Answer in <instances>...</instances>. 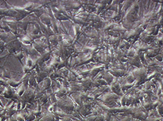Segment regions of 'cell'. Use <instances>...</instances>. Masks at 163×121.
I'll list each match as a JSON object with an SVG mask.
<instances>
[{
    "mask_svg": "<svg viewBox=\"0 0 163 121\" xmlns=\"http://www.w3.org/2000/svg\"><path fill=\"white\" fill-rule=\"evenodd\" d=\"M108 72L112 75L114 77H123V76H126L127 71L123 70V69H114V68H109Z\"/></svg>",
    "mask_w": 163,
    "mask_h": 121,
    "instance_id": "6da1fadb",
    "label": "cell"
},
{
    "mask_svg": "<svg viewBox=\"0 0 163 121\" xmlns=\"http://www.w3.org/2000/svg\"><path fill=\"white\" fill-rule=\"evenodd\" d=\"M118 98H119V96H118L117 95H116V94L108 92L104 94V95H103L100 98V99L104 102H109L111 101V100L117 99Z\"/></svg>",
    "mask_w": 163,
    "mask_h": 121,
    "instance_id": "7a4b0ae2",
    "label": "cell"
},
{
    "mask_svg": "<svg viewBox=\"0 0 163 121\" xmlns=\"http://www.w3.org/2000/svg\"><path fill=\"white\" fill-rule=\"evenodd\" d=\"M15 93H16V91H14L13 88L8 86L5 88L4 91H3V92L2 93V95L5 98H14V95H15Z\"/></svg>",
    "mask_w": 163,
    "mask_h": 121,
    "instance_id": "3957f363",
    "label": "cell"
},
{
    "mask_svg": "<svg viewBox=\"0 0 163 121\" xmlns=\"http://www.w3.org/2000/svg\"><path fill=\"white\" fill-rule=\"evenodd\" d=\"M161 47H154V48H150L148 50H146V54L147 55V57L149 58H155L158 54H159L160 53Z\"/></svg>",
    "mask_w": 163,
    "mask_h": 121,
    "instance_id": "277c9868",
    "label": "cell"
},
{
    "mask_svg": "<svg viewBox=\"0 0 163 121\" xmlns=\"http://www.w3.org/2000/svg\"><path fill=\"white\" fill-rule=\"evenodd\" d=\"M84 35L86 37H89V38H98L100 37V35H99V31L98 30H95V29H89V30H87L86 32H85Z\"/></svg>",
    "mask_w": 163,
    "mask_h": 121,
    "instance_id": "5b68a950",
    "label": "cell"
},
{
    "mask_svg": "<svg viewBox=\"0 0 163 121\" xmlns=\"http://www.w3.org/2000/svg\"><path fill=\"white\" fill-rule=\"evenodd\" d=\"M40 19L41 23H43L44 25H46V26H50V25H51V23H52V18H51L47 14H46V13H44V14L41 17Z\"/></svg>",
    "mask_w": 163,
    "mask_h": 121,
    "instance_id": "8992f818",
    "label": "cell"
},
{
    "mask_svg": "<svg viewBox=\"0 0 163 121\" xmlns=\"http://www.w3.org/2000/svg\"><path fill=\"white\" fill-rule=\"evenodd\" d=\"M6 81H7V83H8V86H9L10 87H12V88H17V87H19L22 84V82H23L22 80L19 81H16V80L13 79V78L7 79Z\"/></svg>",
    "mask_w": 163,
    "mask_h": 121,
    "instance_id": "52a82bcc",
    "label": "cell"
},
{
    "mask_svg": "<svg viewBox=\"0 0 163 121\" xmlns=\"http://www.w3.org/2000/svg\"><path fill=\"white\" fill-rule=\"evenodd\" d=\"M103 78H104L106 81H107L108 84L111 85V82L113 81V80H114V77L111 74V73L109 72L108 71H106L105 72H104V76H103Z\"/></svg>",
    "mask_w": 163,
    "mask_h": 121,
    "instance_id": "ba28073f",
    "label": "cell"
},
{
    "mask_svg": "<svg viewBox=\"0 0 163 121\" xmlns=\"http://www.w3.org/2000/svg\"><path fill=\"white\" fill-rule=\"evenodd\" d=\"M1 69H2V71H1L2 78H6V80L12 78L11 72H10L9 70H8V69H4V68H3V67H1Z\"/></svg>",
    "mask_w": 163,
    "mask_h": 121,
    "instance_id": "9c48e42d",
    "label": "cell"
},
{
    "mask_svg": "<svg viewBox=\"0 0 163 121\" xmlns=\"http://www.w3.org/2000/svg\"><path fill=\"white\" fill-rule=\"evenodd\" d=\"M88 19L91 20V21H95V22L102 21V18H101L99 15H96L95 13H90L88 17Z\"/></svg>",
    "mask_w": 163,
    "mask_h": 121,
    "instance_id": "30bf717a",
    "label": "cell"
},
{
    "mask_svg": "<svg viewBox=\"0 0 163 121\" xmlns=\"http://www.w3.org/2000/svg\"><path fill=\"white\" fill-rule=\"evenodd\" d=\"M121 37H110L109 39L108 40V43L111 44V45H114V44H119V42L121 41Z\"/></svg>",
    "mask_w": 163,
    "mask_h": 121,
    "instance_id": "8fae6325",
    "label": "cell"
},
{
    "mask_svg": "<svg viewBox=\"0 0 163 121\" xmlns=\"http://www.w3.org/2000/svg\"><path fill=\"white\" fill-rule=\"evenodd\" d=\"M49 41L50 42L51 44L54 46H56L58 44H60L59 39H58V35H53L49 37Z\"/></svg>",
    "mask_w": 163,
    "mask_h": 121,
    "instance_id": "7c38bea8",
    "label": "cell"
},
{
    "mask_svg": "<svg viewBox=\"0 0 163 121\" xmlns=\"http://www.w3.org/2000/svg\"><path fill=\"white\" fill-rule=\"evenodd\" d=\"M147 117V114L144 113V111H137L134 114V117L140 119V120H146Z\"/></svg>",
    "mask_w": 163,
    "mask_h": 121,
    "instance_id": "4fadbf2b",
    "label": "cell"
},
{
    "mask_svg": "<svg viewBox=\"0 0 163 121\" xmlns=\"http://www.w3.org/2000/svg\"><path fill=\"white\" fill-rule=\"evenodd\" d=\"M14 56H15V58H17V59L20 61V63H22V65L23 64V63L22 62V59L25 57V54L23 52V51H18V52L14 54Z\"/></svg>",
    "mask_w": 163,
    "mask_h": 121,
    "instance_id": "5bb4252c",
    "label": "cell"
},
{
    "mask_svg": "<svg viewBox=\"0 0 163 121\" xmlns=\"http://www.w3.org/2000/svg\"><path fill=\"white\" fill-rule=\"evenodd\" d=\"M139 54V52L137 50H135L133 47H131V48L128 49L127 52V56H128L129 57H133L134 56L137 55Z\"/></svg>",
    "mask_w": 163,
    "mask_h": 121,
    "instance_id": "9a60e30c",
    "label": "cell"
},
{
    "mask_svg": "<svg viewBox=\"0 0 163 121\" xmlns=\"http://www.w3.org/2000/svg\"><path fill=\"white\" fill-rule=\"evenodd\" d=\"M0 28H1L2 30H4L6 33H10V32H12L11 28L8 27V25H6V23H4V22L1 21V23H0Z\"/></svg>",
    "mask_w": 163,
    "mask_h": 121,
    "instance_id": "2e32d148",
    "label": "cell"
},
{
    "mask_svg": "<svg viewBox=\"0 0 163 121\" xmlns=\"http://www.w3.org/2000/svg\"><path fill=\"white\" fill-rule=\"evenodd\" d=\"M66 79H67L69 81H70V82H75V81H77V77L75 76L70 71V72H69L67 77H66Z\"/></svg>",
    "mask_w": 163,
    "mask_h": 121,
    "instance_id": "e0dca14e",
    "label": "cell"
},
{
    "mask_svg": "<svg viewBox=\"0 0 163 121\" xmlns=\"http://www.w3.org/2000/svg\"><path fill=\"white\" fill-rule=\"evenodd\" d=\"M0 86H3V87H7L8 86V83H7V81L5 78L0 77Z\"/></svg>",
    "mask_w": 163,
    "mask_h": 121,
    "instance_id": "ac0fdd59",
    "label": "cell"
},
{
    "mask_svg": "<svg viewBox=\"0 0 163 121\" xmlns=\"http://www.w3.org/2000/svg\"><path fill=\"white\" fill-rule=\"evenodd\" d=\"M98 81V83H99V85H100V86H108V83H107V81H105V80L104 79V78H101V79H98V80H97Z\"/></svg>",
    "mask_w": 163,
    "mask_h": 121,
    "instance_id": "d6986e66",
    "label": "cell"
},
{
    "mask_svg": "<svg viewBox=\"0 0 163 121\" xmlns=\"http://www.w3.org/2000/svg\"><path fill=\"white\" fill-rule=\"evenodd\" d=\"M110 121H117V120L114 117H111V118L110 119Z\"/></svg>",
    "mask_w": 163,
    "mask_h": 121,
    "instance_id": "ffe728a7",
    "label": "cell"
}]
</instances>
